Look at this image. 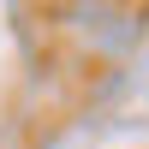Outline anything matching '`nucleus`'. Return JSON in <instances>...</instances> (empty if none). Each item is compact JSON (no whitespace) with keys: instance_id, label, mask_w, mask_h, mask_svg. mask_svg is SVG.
Wrapping results in <instances>:
<instances>
[]
</instances>
